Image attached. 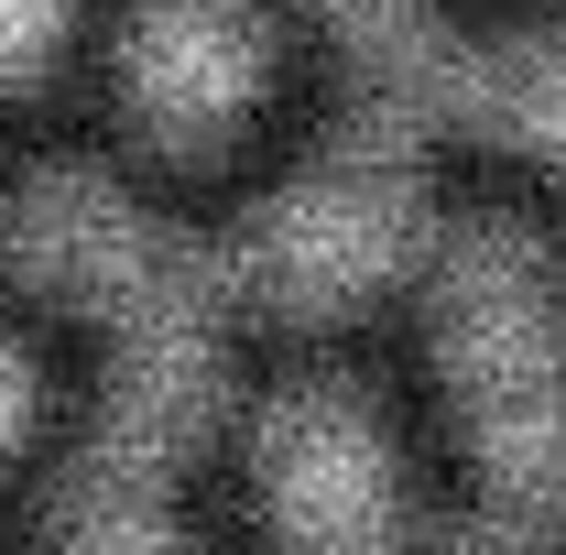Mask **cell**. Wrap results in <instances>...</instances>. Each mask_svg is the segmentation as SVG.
Returning a JSON list of instances; mask_svg holds the SVG:
<instances>
[{"label":"cell","instance_id":"6da1fadb","mask_svg":"<svg viewBox=\"0 0 566 555\" xmlns=\"http://www.w3.org/2000/svg\"><path fill=\"white\" fill-rule=\"evenodd\" d=\"M436 370L512 523L566 534V316L523 218H469L436 262Z\"/></svg>","mask_w":566,"mask_h":555},{"label":"cell","instance_id":"7a4b0ae2","mask_svg":"<svg viewBox=\"0 0 566 555\" xmlns=\"http://www.w3.org/2000/svg\"><path fill=\"white\" fill-rule=\"evenodd\" d=\"M424 240V197L403 175L392 132L338 142L316 153L283 197H262L251 240H240V273L262 283L273 305H338V294H370L381 273H403Z\"/></svg>","mask_w":566,"mask_h":555},{"label":"cell","instance_id":"3957f363","mask_svg":"<svg viewBox=\"0 0 566 555\" xmlns=\"http://www.w3.org/2000/svg\"><path fill=\"white\" fill-rule=\"evenodd\" d=\"M11 262L76 305H98V316H120V338L132 327H208V262L76 164L33 175L11 197Z\"/></svg>","mask_w":566,"mask_h":555},{"label":"cell","instance_id":"277c9868","mask_svg":"<svg viewBox=\"0 0 566 555\" xmlns=\"http://www.w3.org/2000/svg\"><path fill=\"white\" fill-rule=\"evenodd\" d=\"M262 512L294 555H392L403 469L349 381H305L262 415Z\"/></svg>","mask_w":566,"mask_h":555},{"label":"cell","instance_id":"5b68a950","mask_svg":"<svg viewBox=\"0 0 566 555\" xmlns=\"http://www.w3.org/2000/svg\"><path fill=\"white\" fill-rule=\"evenodd\" d=\"M381 87V121L424 132V121H469L491 142H523L566 164V33H501V44H458V33H424L403 66L370 76Z\"/></svg>","mask_w":566,"mask_h":555},{"label":"cell","instance_id":"8992f818","mask_svg":"<svg viewBox=\"0 0 566 555\" xmlns=\"http://www.w3.org/2000/svg\"><path fill=\"white\" fill-rule=\"evenodd\" d=\"M120 76H132V109L153 121L164 142L186 132H218L251 76H262V33L240 0H142L132 44H120Z\"/></svg>","mask_w":566,"mask_h":555},{"label":"cell","instance_id":"52a82bcc","mask_svg":"<svg viewBox=\"0 0 566 555\" xmlns=\"http://www.w3.org/2000/svg\"><path fill=\"white\" fill-rule=\"evenodd\" d=\"M55 555H186L175 512H164V469H132L98 447L76 469V490L55 501Z\"/></svg>","mask_w":566,"mask_h":555},{"label":"cell","instance_id":"ba28073f","mask_svg":"<svg viewBox=\"0 0 566 555\" xmlns=\"http://www.w3.org/2000/svg\"><path fill=\"white\" fill-rule=\"evenodd\" d=\"M55 22H66V0H0V76L44 66V44H55Z\"/></svg>","mask_w":566,"mask_h":555},{"label":"cell","instance_id":"9c48e42d","mask_svg":"<svg viewBox=\"0 0 566 555\" xmlns=\"http://www.w3.org/2000/svg\"><path fill=\"white\" fill-rule=\"evenodd\" d=\"M424 555H556V534H534V523L501 512L491 534H447V545H424Z\"/></svg>","mask_w":566,"mask_h":555},{"label":"cell","instance_id":"30bf717a","mask_svg":"<svg viewBox=\"0 0 566 555\" xmlns=\"http://www.w3.org/2000/svg\"><path fill=\"white\" fill-rule=\"evenodd\" d=\"M22 404H33V392H22V359H11V348H0V447H11V436H22Z\"/></svg>","mask_w":566,"mask_h":555}]
</instances>
